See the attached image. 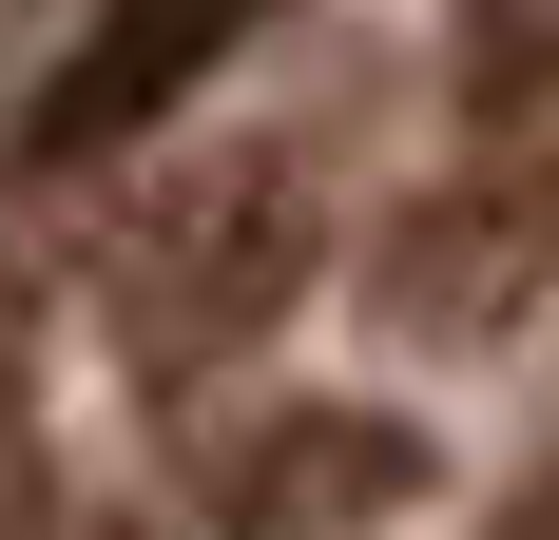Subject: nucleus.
<instances>
[{"label":"nucleus","instance_id":"nucleus-1","mask_svg":"<svg viewBox=\"0 0 559 540\" xmlns=\"http://www.w3.org/2000/svg\"><path fill=\"white\" fill-rule=\"evenodd\" d=\"M251 20H271V0H97V20H78V58L39 78V116H20V155L78 174V155H116V136H155L213 58H251Z\"/></svg>","mask_w":559,"mask_h":540}]
</instances>
